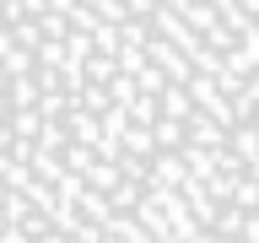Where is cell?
I'll return each mask as SVG.
<instances>
[{
  "label": "cell",
  "instance_id": "1",
  "mask_svg": "<svg viewBox=\"0 0 259 243\" xmlns=\"http://www.w3.org/2000/svg\"><path fill=\"white\" fill-rule=\"evenodd\" d=\"M259 243V0H0V243Z\"/></svg>",
  "mask_w": 259,
  "mask_h": 243
}]
</instances>
